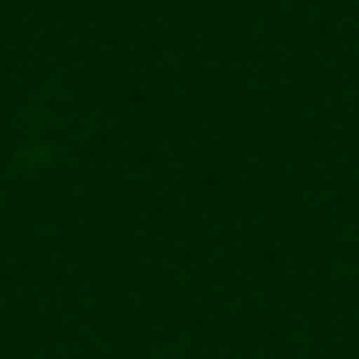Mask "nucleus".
Here are the masks:
<instances>
[]
</instances>
